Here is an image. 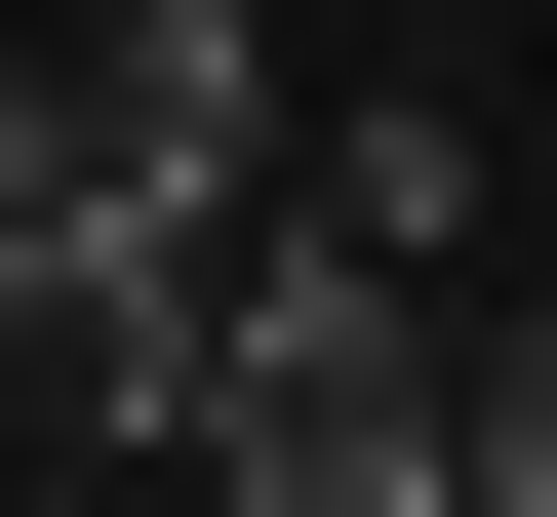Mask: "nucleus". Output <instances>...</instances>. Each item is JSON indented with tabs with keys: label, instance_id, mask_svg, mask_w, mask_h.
<instances>
[{
	"label": "nucleus",
	"instance_id": "f03ea898",
	"mask_svg": "<svg viewBox=\"0 0 557 517\" xmlns=\"http://www.w3.org/2000/svg\"><path fill=\"white\" fill-rule=\"evenodd\" d=\"M0 160H40V199H160V239H199V199L278 160V40H239V0H81V40L0 81Z\"/></svg>",
	"mask_w": 557,
	"mask_h": 517
},
{
	"label": "nucleus",
	"instance_id": "20e7f679",
	"mask_svg": "<svg viewBox=\"0 0 557 517\" xmlns=\"http://www.w3.org/2000/svg\"><path fill=\"white\" fill-rule=\"evenodd\" d=\"M438 517H557V279L478 319V438H438Z\"/></svg>",
	"mask_w": 557,
	"mask_h": 517
},
{
	"label": "nucleus",
	"instance_id": "f257e3e1",
	"mask_svg": "<svg viewBox=\"0 0 557 517\" xmlns=\"http://www.w3.org/2000/svg\"><path fill=\"white\" fill-rule=\"evenodd\" d=\"M478 438V279H398L319 160L199 199V358H160V478H278V517H438Z\"/></svg>",
	"mask_w": 557,
	"mask_h": 517
},
{
	"label": "nucleus",
	"instance_id": "7ed1b4c3",
	"mask_svg": "<svg viewBox=\"0 0 557 517\" xmlns=\"http://www.w3.org/2000/svg\"><path fill=\"white\" fill-rule=\"evenodd\" d=\"M319 199H359L398 279H478V120H438V81H359V120H319Z\"/></svg>",
	"mask_w": 557,
	"mask_h": 517
}]
</instances>
